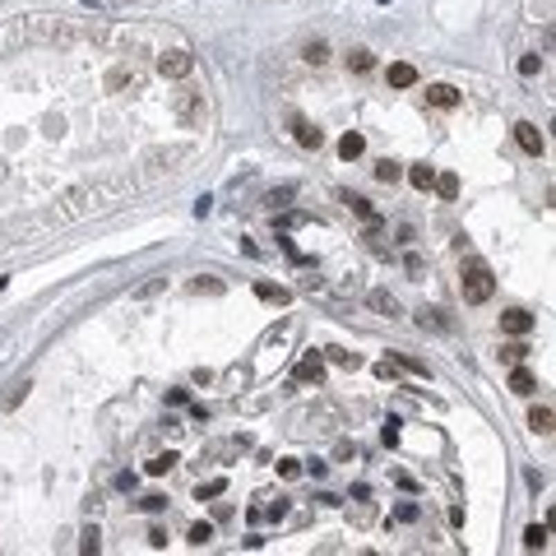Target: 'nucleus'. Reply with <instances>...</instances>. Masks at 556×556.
Wrapping results in <instances>:
<instances>
[{
	"mask_svg": "<svg viewBox=\"0 0 556 556\" xmlns=\"http://www.w3.org/2000/svg\"><path fill=\"white\" fill-rule=\"evenodd\" d=\"M144 538H149V547H154V552H163V547H167V528H149Z\"/></svg>",
	"mask_w": 556,
	"mask_h": 556,
	"instance_id": "obj_38",
	"label": "nucleus"
},
{
	"mask_svg": "<svg viewBox=\"0 0 556 556\" xmlns=\"http://www.w3.org/2000/svg\"><path fill=\"white\" fill-rule=\"evenodd\" d=\"M163 283H167V274H158V278H149L144 288H139V297H154V293H163Z\"/></svg>",
	"mask_w": 556,
	"mask_h": 556,
	"instance_id": "obj_39",
	"label": "nucleus"
},
{
	"mask_svg": "<svg viewBox=\"0 0 556 556\" xmlns=\"http://www.w3.org/2000/svg\"><path fill=\"white\" fill-rule=\"evenodd\" d=\"M190 70H195V56H190L185 46H176V51H163V56H158V75H163V79H185Z\"/></svg>",
	"mask_w": 556,
	"mask_h": 556,
	"instance_id": "obj_2",
	"label": "nucleus"
},
{
	"mask_svg": "<svg viewBox=\"0 0 556 556\" xmlns=\"http://www.w3.org/2000/svg\"><path fill=\"white\" fill-rule=\"evenodd\" d=\"M293 139L302 144V149H320V144H324V130H315L306 116H293Z\"/></svg>",
	"mask_w": 556,
	"mask_h": 556,
	"instance_id": "obj_6",
	"label": "nucleus"
},
{
	"mask_svg": "<svg viewBox=\"0 0 556 556\" xmlns=\"http://www.w3.org/2000/svg\"><path fill=\"white\" fill-rule=\"evenodd\" d=\"M427 102L441 107V111H450V107H459V89H450V84H427Z\"/></svg>",
	"mask_w": 556,
	"mask_h": 556,
	"instance_id": "obj_7",
	"label": "nucleus"
},
{
	"mask_svg": "<svg viewBox=\"0 0 556 556\" xmlns=\"http://www.w3.org/2000/svg\"><path fill=\"white\" fill-rule=\"evenodd\" d=\"M552 422H556V413H552V403H538L533 413H528V427L538 436H552Z\"/></svg>",
	"mask_w": 556,
	"mask_h": 556,
	"instance_id": "obj_11",
	"label": "nucleus"
},
{
	"mask_svg": "<svg viewBox=\"0 0 556 556\" xmlns=\"http://www.w3.org/2000/svg\"><path fill=\"white\" fill-rule=\"evenodd\" d=\"M533 389H538V376L519 362V367L510 371V394H533Z\"/></svg>",
	"mask_w": 556,
	"mask_h": 556,
	"instance_id": "obj_8",
	"label": "nucleus"
},
{
	"mask_svg": "<svg viewBox=\"0 0 556 556\" xmlns=\"http://www.w3.org/2000/svg\"><path fill=\"white\" fill-rule=\"evenodd\" d=\"M195 293H209V297H223V283H218V278H195Z\"/></svg>",
	"mask_w": 556,
	"mask_h": 556,
	"instance_id": "obj_34",
	"label": "nucleus"
},
{
	"mask_svg": "<svg viewBox=\"0 0 556 556\" xmlns=\"http://www.w3.org/2000/svg\"><path fill=\"white\" fill-rule=\"evenodd\" d=\"M306 473H311V478H324V473H329V463H324V459H311Z\"/></svg>",
	"mask_w": 556,
	"mask_h": 556,
	"instance_id": "obj_42",
	"label": "nucleus"
},
{
	"mask_svg": "<svg viewBox=\"0 0 556 556\" xmlns=\"http://www.w3.org/2000/svg\"><path fill=\"white\" fill-rule=\"evenodd\" d=\"M125 84H139L135 70H111V75H107V89H125Z\"/></svg>",
	"mask_w": 556,
	"mask_h": 556,
	"instance_id": "obj_30",
	"label": "nucleus"
},
{
	"mask_svg": "<svg viewBox=\"0 0 556 556\" xmlns=\"http://www.w3.org/2000/svg\"><path fill=\"white\" fill-rule=\"evenodd\" d=\"M501 334H510V339H528V334H533V315H528V311H506V315H501Z\"/></svg>",
	"mask_w": 556,
	"mask_h": 556,
	"instance_id": "obj_4",
	"label": "nucleus"
},
{
	"mask_svg": "<svg viewBox=\"0 0 556 556\" xmlns=\"http://www.w3.org/2000/svg\"><path fill=\"white\" fill-rule=\"evenodd\" d=\"M380 441H385V445H389V450H394V445H399V422H394V417H389V422H385V427H380Z\"/></svg>",
	"mask_w": 556,
	"mask_h": 556,
	"instance_id": "obj_35",
	"label": "nucleus"
},
{
	"mask_svg": "<svg viewBox=\"0 0 556 556\" xmlns=\"http://www.w3.org/2000/svg\"><path fill=\"white\" fill-rule=\"evenodd\" d=\"M278 473H283V478H297V473H302V463H297V459H278Z\"/></svg>",
	"mask_w": 556,
	"mask_h": 556,
	"instance_id": "obj_41",
	"label": "nucleus"
},
{
	"mask_svg": "<svg viewBox=\"0 0 556 556\" xmlns=\"http://www.w3.org/2000/svg\"><path fill=\"white\" fill-rule=\"evenodd\" d=\"M255 297H260V302H274V306H288V302H293V293H288L283 283H255Z\"/></svg>",
	"mask_w": 556,
	"mask_h": 556,
	"instance_id": "obj_10",
	"label": "nucleus"
},
{
	"mask_svg": "<svg viewBox=\"0 0 556 556\" xmlns=\"http://www.w3.org/2000/svg\"><path fill=\"white\" fill-rule=\"evenodd\" d=\"M389 84H394V89H413V84H417V70L408 61H394V65H389Z\"/></svg>",
	"mask_w": 556,
	"mask_h": 556,
	"instance_id": "obj_14",
	"label": "nucleus"
},
{
	"mask_svg": "<svg viewBox=\"0 0 556 556\" xmlns=\"http://www.w3.org/2000/svg\"><path fill=\"white\" fill-rule=\"evenodd\" d=\"M116 487H121V492H135V473H116Z\"/></svg>",
	"mask_w": 556,
	"mask_h": 556,
	"instance_id": "obj_43",
	"label": "nucleus"
},
{
	"mask_svg": "<svg viewBox=\"0 0 556 556\" xmlns=\"http://www.w3.org/2000/svg\"><path fill=\"white\" fill-rule=\"evenodd\" d=\"M339 200L348 204V209H353V214L362 218V223H371V218H376V209H371V200H362V195H348V190H343Z\"/></svg>",
	"mask_w": 556,
	"mask_h": 556,
	"instance_id": "obj_18",
	"label": "nucleus"
},
{
	"mask_svg": "<svg viewBox=\"0 0 556 556\" xmlns=\"http://www.w3.org/2000/svg\"><path fill=\"white\" fill-rule=\"evenodd\" d=\"M367 306H371V311H380V315H389V320L399 315V302H394V297H389L385 288H376V293H367Z\"/></svg>",
	"mask_w": 556,
	"mask_h": 556,
	"instance_id": "obj_12",
	"label": "nucleus"
},
{
	"mask_svg": "<svg viewBox=\"0 0 556 556\" xmlns=\"http://www.w3.org/2000/svg\"><path fill=\"white\" fill-rule=\"evenodd\" d=\"M176 116H181L185 125H200L204 121V93L181 89V93H176Z\"/></svg>",
	"mask_w": 556,
	"mask_h": 556,
	"instance_id": "obj_3",
	"label": "nucleus"
},
{
	"mask_svg": "<svg viewBox=\"0 0 556 556\" xmlns=\"http://www.w3.org/2000/svg\"><path fill=\"white\" fill-rule=\"evenodd\" d=\"M432 190L441 195V200H459V176H454V172H436Z\"/></svg>",
	"mask_w": 556,
	"mask_h": 556,
	"instance_id": "obj_13",
	"label": "nucleus"
},
{
	"mask_svg": "<svg viewBox=\"0 0 556 556\" xmlns=\"http://www.w3.org/2000/svg\"><path fill=\"white\" fill-rule=\"evenodd\" d=\"M389 362H394V367H403V371H413V376H432V371H427V362H417V357H408V353H394Z\"/></svg>",
	"mask_w": 556,
	"mask_h": 556,
	"instance_id": "obj_25",
	"label": "nucleus"
},
{
	"mask_svg": "<svg viewBox=\"0 0 556 556\" xmlns=\"http://www.w3.org/2000/svg\"><path fill=\"white\" fill-rule=\"evenodd\" d=\"M297 380H302V385H320V380H324V362H320V357H302V362H297Z\"/></svg>",
	"mask_w": 556,
	"mask_h": 556,
	"instance_id": "obj_9",
	"label": "nucleus"
},
{
	"mask_svg": "<svg viewBox=\"0 0 556 556\" xmlns=\"http://www.w3.org/2000/svg\"><path fill=\"white\" fill-rule=\"evenodd\" d=\"M399 176H403L399 163H389V158H385V163H376V181H380V185H394Z\"/></svg>",
	"mask_w": 556,
	"mask_h": 556,
	"instance_id": "obj_22",
	"label": "nucleus"
},
{
	"mask_svg": "<svg viewBox=\"0 0 556 556\" xmlns=\"http://www.w3.org/2000/svg\"><path fill=\"white\" fill-rule=\"evenodd\" d=\"M492 293H496L492 264H487V260H468V264H463V302H468V306H482V302H492Z\"/></svg>",
	"mask_w": 556,
	"mask_h": 556,
	"instance_id": "obj_1",
	"label": "nucleus"
},
{
	"mask_svg": "<svg viewBox=\"0 0 556 556\" xmlns=\"http://www.w3.org/2000/svg\"><path fill=\"white\" fill-rule=\"evenodd\" d=\"M144 468H149L154 478H163V473H172V468H176V454H154V459L144 463Z\"/></svg>",
	"mask_w": 556,
	"mask_h": 556,
	"instance_id": "obj_26",
	"label": "nucleus"
},
{
	"mask_svg": "<svg viewBox=\"0 0 556 556\" xmlns=\"http://www.w3.org/2000/svg\"><path fill=\"white\" fill-rule=\"evenodd\" d=\"M139 506H144V510H149V515H163V510H167V496H144V501H139Z\"/></svg>",
	"mask_w": 556,
	"mask_h": 556,
	"instance_id": "obj_36",
	"label": "nucleus"
},
{
	"mask_svg": "<svg viewBox=\"0 0 556 556\" xmlns=\"http://www.w3.org/2000/svg\"><path fill=\"white\" fill-rule=\"evenodd\" d=\"M524 547L528 552H542V547H547V524H528L524 528Z\"/></svg>",
	"mask_w": 556,
	"mask_h": 556,
	"instance_id": "obj_20",
	"label": "nucleus"
},
{
	"mask_svg": "<svg viewBox=\"0 0 556 556\" xmlns=\"http://www.w3.org/2000/svg\"><path fill=\"white\" fill-rule=\"evenodd\" d=\"M223 492H228V482H223V478H214V482H204L200 492H195V501H214V496H223Z\"/></svg>",
	"mask_w": 556,
	"mask_h": 556,
	"instance_id": "obj_29",
	"label": "nucleus"
},
{
	"mask_svg": "<svg viewBox=\"0 0 556 556\" xmlns=\"http://www.w3.org/2000/svg\"><path fill=\"white\" fill-rule=\"evenodd\" d=\"M28 380H15V385H10V399H5V408H19V403H24V394H28Z\"/></svg>",
	"mask_w": 556,
	"mask_h": 556,
	"instance_id": "obj_31",
	"label": "nucleus"
},
{
	"mask_svg": "<svg viewBox=\"0 0 556 556\" xmlns=\"http://www.w3.org/2000/svg\"><path fill=\"white\" fill-rule=\"evenodd\" d=\"M306 61L311 65H324V61H329V46H324V42H311L306 46Z\"/></svg>",
	"mask_w": 556,
	"mask_h": 556,
	"instance_id": "obj_33",
	"label": "nucleus"
},
{
	"mask_svg": "<svg viewBox=\"0 0 556 556\" xmlns=\"http://www.w3.org/2000/svg\"><path fill=\"white\" fill-rule=\"evenodd\" d=\"M538 70H542V56H538V51H528V56H519V75H524V79H533Z\"/></svg>",
	"mask_w": 556,
	"mask_h": 556,
	"instance_id": "obj_28",
	"label": "nucleus"
},
{
	"mask_svg": "<svg viewBox=\"0 0 556 556\" xmlns=\"http://www.w3.org/2000/svg\"><path fill=\"white\" fill-rule=\"evenodd\" d=\"M371 65H376V56H371L367 46H357V51H348V70H357V75H367Z\"/></svg>",
	"mask_w": 556,
	"mask_h": 556,
	"instance_id": "obj_21",
	"label": "nucleus"
},
{
	"mask_svg": "<svg viewBox=\"0 0 556 556\" xmlns=\"http://www.w3.org/2000/svg\"><path fill=\"white\" fill-rule=\"evenodd\" d=\"M417 324H422V329H450L445 311H436V306H422V311H417Z\"/></svg>",
	"mask_w": 556,
	"mask_h": 556,
	"instance_id": "obj_17",
	"label": "nucleus"
},
{
	"mask_svg": "<svg viewBox=\"0 0 556 556\" xmlns=\"http://www.w3.org/2000/svg\"><path fill=\"white\" fill-rule=\"evenodd\" d=\"M417 515H422V510H417V506H413V501H403V506H399V510H394V519H399V524H413V519H417Z\"/></svg>",
	"mask_w": 556,
	"mask_h": 556,
	"instance_id": "obj_37",
	"label": "nucleus"
},
{
	"mask_svg": "<svg viewBox=\"0 0 556 556\" xmlns=\"http://www.w3.org/2000/svg\"><path fill=\"white\" fill-rule=\"evenodd\" d=\"M79 552H84V556H98V552H102V533H98V528H84V538H79Z\"/></svg>",
	"mask_w": 556,
	"mask_h": 556,
	"instance_id": "obj_24",
	"label": "nucleus"
},
{
	"mask_svg": "<svg viewBox=\"0 0 556 556\" xmlns=\"http://www.w3.org/2000/svg\"><path fill=\"white\" fill-rule=\"evenodd\" d=\"M515 139H519V149L533 154V158H542V149H547V139L538 135V125H533V121H519V125H515Z\"/></svg>",
	"mask_w": 556,
	"mask_h": 556,
	"instance_id": "obj_5",
	"label": "nucleus"
},
{
	"mask_svg": "<svg viewBox=\"0 0 556 556\" xmlns=\"http://www.w3.org/2000/svg\"><path fill=\"white\" fill-rule=\"evenodd\" d=\"M367 154V139L357 135V130H348V135L339 139V158H348V163H353V158H362Z\"/></svg>",
	"mask_w": 556,
	"mask_h": 556,
	"instance_id": "obj_15",
	"label": "nucleus"
},
{
	"mask_svg": "<svg viewBox=\"0 0 556 556\" xmlns=\"http://www.w3.org/2000/svg\"><path fill=\"white\" fill-rule=\"evenodd\" d=\"M260 515H264V519H274V524H278V519L288 515V501H274V506H269V510H260Z\"/></svg>",
	"mask_w": 556,
	"mask_h": 556,
	"instance_id": "obj_40",
	"label": "nucleus"
},
{
	"mask_svg": "<svg viewBox=\"0 0 556 556\" xmlns=\"http://www.w3.org/2000/svg\"><path fill=\"white\" fill-rule=\"evenodd\" d=\"M408 181H413L417 190H432V181H436V167H427V163H417V167H408Z\"/></svg>",
	"mask_w": 556,
	"mask_h": 556,
	"instance_id": "obj_19",
	"label": "nucleus"
},
{
	"mask_svg": "<svg viewBox=\"0 0 556 556\" xmlns=\"http://www.w3.org/2000/svg\"><path fill=\"white\" fill-rule=\"evenodd\" d=\"M324 353H329V362L343 367V371H357V367H362V357H357V353H343V348H324Z\"/></svg>",
	"mask_w": 556,
	"mask_h": 556,
	"instance_id": "obj_23",
	"label": "nucleus"
},
{
	"mask_svg": "<svg viewBox=\"0 0 556 556\" xmlns=\"http://www.w3.org/2000/svg\"><path fill=\"white\" fill-rule=\"evenodd\" d=\"M293 195H297V185H278V190H269V200H264V204H274V209H278V204H288Z\"/></svg>",
	"mask_w": 556,
	"mask_h": 556,
	"instance_id": "obj_32",
	"label": "nucleus"
},
{
	"mask_svg": "<svg viewBox=\"0 0 556 556\" xmlns=\"http://www.w3.org/2000/svg\"><path fill=\"white\" fill-rule=\"evenodd\" d=\"M524 357H528V343H524V339H510V343H501V362H506V367H519Z\"/></svg>",
	"mask_w": 556,
	"mask_h": 556,
	"instance_id": "obj_16",
	"label": "nucleus"
},
{
	"mask_svg": "<svg viewBox=\"0 0 556 556\" xmlns=\"http://www.w3.org/2000/svg\"><path fill=\"white\" fill-rule=\"evenodd\" d=\"M190 547H204V542H214V524H190Z\"/></svg>",
	"mask_w": 556,
	"mask_h": 556,
	"instance_id": "obj_27",
	"label": "nucleus"
},
{
	"mask_svg": "<svg viewBox=\"0 0 556 556\" xmlns=\"http://www.w3.org/2000/svg\"><path fill=\"white\" fill-rule=\"evenodd\" d=\"M376 5H385V0H376Z\"/></svg>",
	"mask_w": 556,
	"mask_h": 556,
	"instance_id": "obj_44",
	"label": "nucleus"
}]
</instances>
